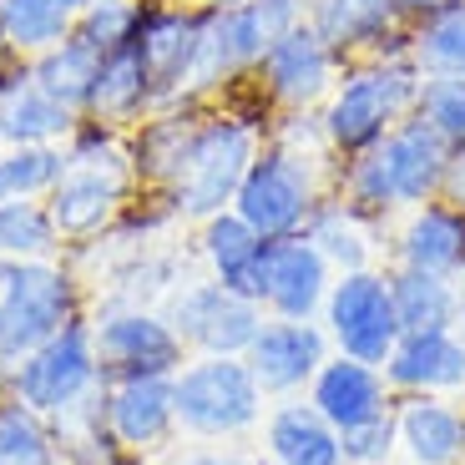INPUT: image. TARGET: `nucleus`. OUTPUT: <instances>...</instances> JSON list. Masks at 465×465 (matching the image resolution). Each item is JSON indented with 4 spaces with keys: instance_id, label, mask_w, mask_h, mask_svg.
I'll return each instance as SVG.
<instances>
[{
    "instance_id": "1",
    "label": "nucleus",
    "mask_w": 465,
    "mask_h": 465,
    "mask_svg": "<svg viewBox=\"0 0 465 465\" xmlns=\"http://www.w3.org/2000/svg\"><path fill=\"white\" fill-rule=\"evenodd\" d=\"M137 163H132L127 132L102 127L82 116V127L66 137V167L46 193V208L56 218L61 243H96L116 228L122 208L137 198Z\"/></svg>"
},
{
    "instance_id": "2",
    "label": "nucleus",
    "mask_w": 465,
    "mask_h": 465,
    "mask_svg": "<svg viewBox=\"0 0 465 465\" xmlns=\"http://www.w3.org/2000/svg\"><path fill=\"white\" fill-rule=\"evenodd\" d=\"M268 112H253L238 96H218V102H203L198 132L187 142V157L177 167V177L167 183V198H173L177 218L203 223L213 213L232 208L238 198V183L253 167V157L268 142Z\"/></svg>"
},
{
    "instance_id": "3",
    "label": "nucleus",
    "mask_w": 465,
    "mask_h": 465,
    "mask_svg": "<svg viewBox=\"0 0 465 465\" xmlns=\"http://www.w3.org/2000/svg\"><path fill=\"white\" fill-rule=\"evenodd\" d=\"M420 86H425V71L410 61V51L349 61L344 76L334 82V92L319 106L324 137L339 163L370 152L374 142H384V132H395L405 116H415Z\"/></svg>"
},
{
    "instance_id": "4",
    "label": "nucleus",
    "mask_w": 465,
    "mask_h": 465,
    "mask_svg": "<svg viewBox=\"0 0 465 465\" xmlns=\"http://www.w3.org/2000/svg\"><path fill=\"white\" fill-rule=\"evenodd\" d=\"M303 21V0H228L203 5L198 66L187 82V102H218L243 86L268 56V46Z\"/></svg>"
},
{
    "instance_id": "5",
    "label": "nucleus",
    "mask_w": 465,
    "mask_h": 465,
    "mask_svg": "<svg viewBox=\"0 0 465 465\" xmlns=\"http://www.w3.org/2000/svg\"><path fill=\"white\" fill-rule=\"evenodd\" d=\"M334 167L339 157H319V152H299L289 142L268 137L263 152L253 157V167L238 183V198H232V213L248 223L263 238H289V232H303L314 208L329 198L334 187Z\"/></svg>"
},
{
    "instance_id": "6",
    "label": "nucleus",
    "mask_w": 465,
    "mask_h": 465,
    "mask_svg": "<svg viewBox=\"0 0 465 465\" xmlns=\"http://www.w3.org/2000/svg\"><path fill=\"white\" fill-rule=\"evenodd\" d=\"M86 319V283L66 258L5 263L0 283V370L25 360L51 334Z\"/></svg>"
},
{
    "instance_id": "7",
    "label": "nucleus",
    "mask_w": 465,
    "mask_h": 465,
    "mask_svg": "<svg viewBox=\"0 0 465 465\" xmlns=\"http://www.w3.org/2000/svg\"><path fill=\"white\" fill-rule=\"evenodd\" d=\"M268 395L243 354H193L173 374L177 430L193 440H238L263 425Z\"/></svg>"
},
{
    "instance_id": "8",
    "label": "nucleus",
    "mask_w": 465,
    "mask_h": 465,
    "mask_svg": "<svg viewBox=\"0 0 465 465\" xmlns=\"http://www.w3.org/2000/svg\"><path fill=\"white\" fill-rule=\"evenodd\" d=\"M102 360H96V339H92V319H76L61 334H51L41 349H31L25 360L0 370V390L15 395L21 405H31L35 415L61 420L71 410L92 405L102 395Z\"/></svg>"
},
{
    "instance_id": "9",
    "label": "nucleus",
    "mask_w": 465,
    "mask_h": 465,
    "mask_svg": "<svg viewBox=\"0 0 465 465\" xmlns=\"http://www.w3.org/2000/svg\"><path fill=\"white\" fill-rule=\"evenodd\" d=\"M324 324L329 344L349 360L380 364L390 360V349L400 344V314H395V293H390V273L384 268H360V273H334V289L324 299Z\"/></svg>"
},
{
    "instance_id": "10",
    "label": "nucleus",
    "mask_w": 465,
    "mask_h": 465,
    "mask_svg": "<svg viewBox=\"0 0 465 465\" xmlns=\"http://www.w3.org/2000/svg\"><path fill=\"white\" fill-rule=\"evenodd\" d=\"M339 76H344V56L309 21H299L268 46L248 86L268 102V112H319Z\"/></svg>"
},
{
    "instance_id": "11",
    "label": "nucleus",
    "mask_w": 465,
    "mask_h": 465,
    "mask_svg": "<svg viewBox=\"0 0 465 465\" xmlns=\"http://www.w3.org/2000/svg\"><path fill=\"white\" fill-rule=\"evenodd\" d=\"M96 360H102L106 380H127V374H177L193 354H187L183 334L173 329L167 309H147V303H106L92 319Z\"/></svg>"
},
{
    "instance_id": "12",
    "label": "nucleus",
    "mask_w": 465,
    "mask_h": 465,
    "mask_svg": "<svg viewBox=\"0 0 465 465\" xmlns=\"http://www.w3.org/2000/svg\"><path fill=\"white\" fill-rule=\"evenodd\" d=\"M167 319L183 334L187 354H248V344L263 329V303L232 293L218 279H193L173 289L167 299Z\"/></svg>"
},
{
    "instance_id": "13",
    "label": "nucleus",
    "mask_w": 465,
    "mask_h": 465,
    "mask_svg": "<svg viewBox=\"0 0 465 465\" xmlns=\"http://www.w3.org/2000/svg\"><path fill=\"white\" fill-rule=\"evenodd\" d=\"M132 41L152 71L157 106L187 102V82H193L203 41V5H193V0H137V35Z\"/></svg>"
},
{
    "instance_id": "14",
    "label": "nucleus",
    "mask_w": 465,
    "mask_h": 465,
    "mask_svg": "<svg viewBox=\"0 0 465 465\" xmlns=\"http://www.w3.org/2000/svg\"><path fill=\"white\" fill-rule=\"evenodd\" d=\"M374 167H380L384 187L395 208H420V203L445 198V177H450L455 152L445 147V137L425 122V116H405L395 132H384V142L370 147Z\"/></svg>"
},
{
    "instance_id": "15",
    "label": "nucleus",
    "mask_w": 465,
    "mask_h": 465,
    "mask_svg": "<svg viewBox=\"0 0 465 465\" xmlns=\"http://www.w3.org/2000/svg\"><path fill=\"white\" fill-rule=\"evenodd\" d=\"M329 354H334V344H329L319 319H273L268 314L243 360L268 400H293L314 384L319 364Z\"/></svg>"
},
{
    "instance_id": "16",
    "label": "nucleus",
    "mask_w": 465,
    "mask_h": 465,
    "mask_svg": "<svg viewBox=\"0 0 465 465\" xmlns=\"http://www.w3.org/2000/svg\"><path fill=\"white\" fill-rule=\"evenodd\" d=\"M76 127H82V112H71L51 92H41L31 61H0V147H66Z\"/></svg>"
},
{
    "instance_id": "17",
    "label": "nucleus",
    "mask_w": 465,
    "mask_h": 465,
    "mask_svg": "<svg viewBox=\"0 0 465 465\" xmlns=\"http://www.w3.org/2000/svg\"><path fill=\"white\" fill-rule=\"evenodd\" d=\"M334 289V268L303 232L268 238L263 253V314L273 319H319Z\"/></svg>"
},
{
    "instance_id": "18",
    "label": "nucleus",
    "mask_w": 465,
    "mask_h": 465,
    "mask_svg": "<svg viewBox=\"0 0 465 465\" xmlns=\"http://www.w3.org/2000/svg\"><path fill=\"white\" fill-rule=\"evenodd\" d=\"M303 21L324 35L349 61L405 51L410 21L400 15V0H303Z\"/></svg>"
},
{
    "instance_id": "19",
    "label": "nucleus",
    "mask_w": 465,
    "mask_h": 465,
    "mask_svg": "<svg viewBox=\"0 0 465 465\" xmlns=\"http://www.w3.org/2000/svg\"><path fill=\"white\" fill-rule=\"evenodd\" d=\"M102 425L127 450H157L173 440L177 410H173V374H127L102 384Z\"/></svg>"
},
{
    "instance_id": "20",
    "label": "nucleus",
    "mask_w": 465,
    "mask_h": 465,
    "mask_svg": "<svg viewBox=\"0 0 465 465\" xmlns=\"http://www.w3.org/2000/svg\"><path fill=\"white\" fill-rule=\"evenodd\" d=\"M303 395H309V405H314L339 435L395 410V390H390V380H384L380 364L349 360V354H339V349L319 364L314 384H309Z\"/></svg>"
},
{
    "instance_id": "21",
    "label": "nucleus",
    "mask_w": 465,
    "mask_h": 465,
    "mask_svg": "<svg viewBox=\"0 0 465 465\" xmlns=\"http://www.w3.org/2000/svg\"><path fill=\"white\" fill-rule=\"evenodd\" d=\"M384 380L395 395H465V334L455 329H415L384 360Z\"/></svg>"
},
{
    "instance_id": "22",
    "label": "nucleus",
    "mask_w": 465,
    "mask_h": 465,
    "mask_svg": "<svg viewBox=\"0 0 465 465\" xmlns=\"http://www.w3.org/2000/svg\"><path fill=\"white\" fill-rule=\"evenodd\" d=\"M390 253L405 268H425V273H440V279H460L465 273V208L450 198L405 208L395 238H390Z\"/></svg>"
},
{
    "instance_id": "23",
    "label": "nucleus",
    "mask_w": 465,
    "mask_h": 465,
    "mask_svg": "<svg viewBox=\"0 0 465 465\" xmlns=\"http://www.w3.org/2000/svg\"><path fill=\"white\" fill-rule=\"evenodd\" d=\"M395 445L410 465H465V405L445 395H395Z\"/></svg>"
},
{
    "instance_id": "24",
    "label": "nucleus",
    "mask_w": 465,
    "mask_h": 465,
    "mask_svg": "<svg viewBox=\"0 0 465 465\" xmlns=\"http://www.w3.org/2000/svg\"><path fill=\"white\" fill-rule=\"evenodd\" d=\"M198 253L208 263V279L228 283L232 293L263 303V253H268V238L253 232L232 208L213 213V218L198 223Z\"/></svg>"
},
{
    "instance_id": "25",
    "label": "nucleus",
    "mask_w": 465,
    "mask_h": 465,
    "mask_svg": "<svg viewBox=\"0 0 465 465\" xmlns=\"http://www.w3.org/2000/svg\"><path fill=\"white\" fill-rule=\"evenodd\" d=\"M152 112H157V86H152V71H147V61H142L137 41L112 46L102 56V66H96L86 116L102 122V127L132 132L142 116H152Z\"/></svg>"
},
{
    "instance_id": "26",
    "label": "nucleus",
    "mask_w": 465,
    "mask_h": 465,
    "mask_svg": "<svg viewBox=\"0 0 465 465\" xmlns=\"http://www.w3.org/2000/svg\"><path fill=\"white\" fill-rule=\"evenodd\" d=\"M263 450L268 465H344L339 430L309 405V395L273 400L263 415Z\"/></svg>"
},
{
    "instance_id": "27",
    "label": "nucleus",
    "mask_w": 465,
    "mask_h": 465,
    "mask_svg": "<svg viewBox=\"0 0 465 465\" xmlns=\"http://www.w3.org/2000/svg\"><path fill=\"white\" fill-rule=\"evenodd\" d=\"M198 116H203V102H177V106H157V112L142 116L137 127L127 132L142 187L167 193V183L177 177V167L187 157V142L198 132Z\"/></svg>"
},
{
    "instance_id": "28",
    "label": "nucleus",
    "mask_w": 465,
    "mask_h": 465,
    "mask_svg": "<svg viewBox=\"0 0 465 465\" xmlns=\"http://www.w3.org/2000/svg\"><path fill=\"white\" fill-rule=\"evenodd\" d=\"M380 232H384L380 223L360 218L354 208H344V203L329 193V198L314 208V218H309L303 238H309V243L329 258V268H334V273H360V268H380V263H374Z\"/></svg>"
},
{
    "instance_id": "29",
    "label": "nucleus",
    "mask_w": 465,
    "mask_h": 465,
    "mask_svg": "<svg viewBox=\"0 0 465 465\" xmlns=\"http://www.w3.org/2000/svg\"><path fill=\"white\" fill-rule=\"evenodd\" d=\"M86 0H0V46L5 56H41L76 31Z\"/></svg>"
},
{
    "instance_id": "30",
    "label": "nucleus",
    "mask_w": 465,
    "mask_h": 465,
    "mask_svg": "<svg viewBox=\"0 0 465 465\" xmlns=\"http://www.w3.org/2000/svg\"><path fill=\"white\" fill-rule=\"evenodd\" d=\"M384 273H390V293H395V314L405 334H415V329H455V319H460V283L455 279L405 268V263H390Z\"/></svg>"
},
{
    "instance_id": "31",
    "label": "nucleus",
    "mask_w": 465,
    "mask_h": 465,
    "mask_svg": "<svg viewBox=\"0 0 465 465\" xmlns=\"http://www.w3.org/2000/svg\"><path fill=\"white\" fill-rule=\"evenodd\" d=\"M405 51L425 76H465V0H445L440 11L420 15Z\"/></svg>"
},
{
    "instance_id": "32",
    "label": "nucleus",
    "mask_w": 465,
    "mask_h": 465,
    "mask_svg": "<svg viewBox=\"0 0 465 465\" xmlns=\"http://www.w3.org/2000/svg\"><path fill=\"white\" fill-rule=\"evenodd\" d=\"M96 66H102V51H92L82 35H66L56 41L51 51L31 56V76L41 92H51L61 106L86 116V102H92V82H96Z\"/></svg>"
},
{
    "instance_id": "33",
    "label": "nucleus",
    "mask_w": 465,
    "mask_h": 465,
    "mask_svg": "<svg viewBox=\"0 0 465 465\" xmlns=\"http://www.w3.org/2000/svg\"><path fill=\"white\" fill-rule=\"evenodd\" d=\"M61 232L46 198H5L0 203V263H35L61 258Z\"/></svg>"
},
{
    "instance_id": "34",
    "label": "nucleus",
    "mask_w": 465,
    "mask_h": 465,
    "mask_svg": "<svg viewBox=\"0 0 465 465\" xmlns=\"http://www.w3.org/2000/svg\"><path fill=\"white\" fill-rule=\"evenodd\" d=\"M0 465H66L56 425L5 390H0Z\"/></svg>"
},
{
    "instance_id": "35",
    "label": "nucleus",
    "mask_w": 465,
    "mask_h": 465,
    "mask_svg": "<svg viewBox=\"0 0 465 465\" xmlns=\"http://www.w3.org/2000/svg\"><path fill=\"white\" fill-rule=\"evenodd\" d=\"M415 116H425L450 152H465V76H425Z\"/></svg>"
},
{
    "instance_id": "36",
    "label": "nucleus",
    "mask_w": 465,
    "mask_h": 465,
    "mask_svg": "<svg viewBox=\"0 0 465 465\" xmlns=\"http://www.w3.org/2000/svg\"><path fill=\"white\" fill-rule=\"evenodd\" d=\"M92 51H112V46H127L137 35V0H86V11L76 15V31Z\"/></svg>"
},
{
    "instance_id": "37",
    "label": "nucleus",
    "mask_w": 465,
    "mask_h": 465,
    "mask_svg": "<svg viewBox=\"0 0 465 465\" xmlns=\"http://www.w3.org/2000/svg\"><path fill=\"white\" fill-rule=\"evenodd\" d=\"M339 445H344V465H384L390 455H400V445H395V410L380 415V420H370V425L344 430Z\"/></svg>"
},
{
    "instance_id": "38",
    "label": "nucleus",
    "mask_w": 465,
    "mask_h": 465,
    "mask_svg": "<svg viewBox=\"0 0 465 465\" xmlns=\"http://www.w3.org/2000/svg\"><path fill=\"white\" fill-rule=\"evenodd\" d=\"M177 465H263V460H253V455H243V450H228V445H208V450H187Z\"/></svg>"
},
{
    "instance_id": "39",
    "label": "nucleus",
    "mask_w": 465,
    "mask_h": 465,
    "mask_svg": "<svg viewBox=\"0 0 465 465\" xmlns=\"http://www.w3.org/2000/svg\"><path fill=\"white\" fill-rule=\"evenodd\" d=\"M445 0H400V15H405L410 25L420 21V15H430V11H440Z\"/></svg>"
},
{
    "instance_id": "40",
    "label": "nucleus",
    "mask_w": 465,
    "mask_h": 465,
    "mask_svg": "<svg viewBox=\"0 0 465 465\" xmlns=\"http://www.w3.org/2000/svg\"><path fill=\"white\" fill-rule=\"evenodd\" d=\"M193 5H228V0H193Z\"/></svg>"
},
{
    "instance_id": "41",
    "label": "nucleus",
    "mask_w": 465,
    "mask_h": 465,
    "mask_svg": "<svg viewBox=\"0 0 465 465\" xmlns=\"http://www.w3.org/2000/svg\"><path fill=\"white\" fill-rule=\"evenodd\" d=\"M0 283H5V263H0Z\"/></svg>"
},
{
    "instance_id": "42",
    "label": "nucleus",
    "mask_w": 465,
    "mask_h": 465,
    "mask_svg": "<svg viewBox=\"0 0 465 465\" xmlns=\"http://www.w3.org/2000/svg\"><path fill=\"white\" fill-rule=\"evenodd\" d=\"M0 61H5V46H0Z\"/></svg>"
}]
</instances>
